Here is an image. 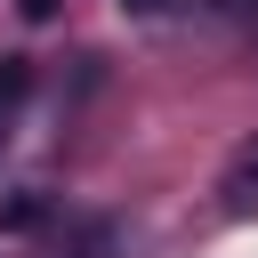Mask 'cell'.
I'll list each match as a JSON object with an SVG mask.
<instances>
[{
	"instance_id": "6da1fadb",
	"label": "cell",
	"mask_w": 258,
	"mask_h": 258,
	"mask_svg": "<svg viewBox=\"0 0 258 258\" xmlns=\"http://www.w3.org/2000/svg\"><path fill=\"white\" fill-rule=\"evenodd\" d=\"M218 210H226V218H258V129L226 153V169H218Z\"/></svg>"
},
{
	"instance_id": "7a4b0ae2",
	"label": "cell",
	"mask_w": 258,
	"mask_h": 258,
	"mask_svg": "<svg viewBox=\"0 0 258 258\" xmlns=\"http://www.w3.org/2000/svg\"><path fill=\"white\" fill-rule=\"evenodd\" d=\"M24 97H32V64H24V56H0V121H8Z\"/></svg>"
},
{
	"instance_id": "3957f363",
	"label": "cell",
	"mask_w": 258,
	"mask_h": 258,
	"mask_svg": "<svg viewBox=\"0 0 258 258\" xmlns=\"http://www.w3.org/2000/svg\"><path fill=\"white\" fill-rule=\"evenodd\" d=\"M16 16H24V24H48V16H56V0H16Z\"/></svg>"
},
{
	"instance_id": "277c9868",
	"label": "cell",
	"mask_w": 258,
	"mask_h": 258,
	"mask_svg": "<svg viewBox=\"0 0 258 258\" xmlns=\"http://www.w3.org/2000/svg\"><path fill=\"white\" fill-rule=\"evenodd\" d=\"M121 8H137V16H161V8H177V0H121Z\"/></svg>"
},
{
	"instance_id": "5b68a950",
	"label": "cell",
	"mask_w": 258,
	"mask_h": 258,
	"mask_svg": "<svg viewBox=\"0 0 258 258\" xmlns=\"http://www.w3.org/2000/svg\"><path fill=\"white\" fill-rule=\"evenodd\" d=\"M218 8H258V0H218Z\"/></svg>"
}]
</instances>
